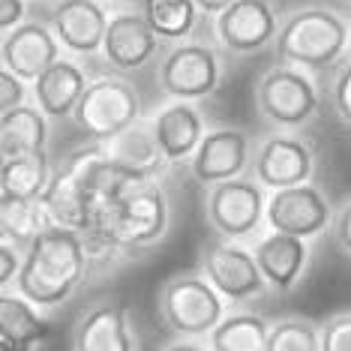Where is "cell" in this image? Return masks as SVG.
I'll return each mask as SVG.
<instances>
[{"mask_svg": "<svg viewBox=\"0 0 351 351\" xmlns=\"http://www.w3.org/2000/svg\"><path fill=\"white\" fill-rule=\"evenodd\" d=\"M90 274L93 270L82 234L49 228L27 246L15 291L39 309H58L82 289Z\"/></svg>", "mask_w": 351, "mask_h": 351, "instance_id": "6da1fadb", "label": "cell"}, {"mask_svg": "<svg viewBox=\"0 0 351 351\" xmlns=\"http://www.w3.org/2000/svg\"><path fill=\"white\" fill-rule=\"evenodd\" d=\"M351 15L333 6L309 3L282 15L276 39V60L298 66L309 75H330L348 60Z\"/></svg>", "mask_w": 351, "mask_h": 351, "instance_id": "7a4b0ae2", "label": "cell"}, {"mask_svg": "<svg viewBox=\"0 0 351 351\" xmlns=\"http://www.w3.org/2000/svg\"><path fill=\"white\" fill-rule=\"evenodd\" d=\"M97 217L106 222L126 258L156 250L171 231V195L165 178H147L123 189L111 204L97 207Z\"/></svg>", "mask_w": 351, "mask_h": 351, "instance_id": "3957f363", "label": "cell"}, {"mask_svg": "<svg viewBox=\"0 0 351 351\" xmlns=\"http://www.w3.org/2000/svg\"><path fill=\"white\" fill-rule=\"evenodd\" d=\"M252 106L267 130L303 132L322 117L327 99L324 87L318 84V75H309L298 66L276 60L255 82Z\"/></svg>", "mask_w": 351, "mask_h": 351, "instance_id": "277c9868", "label": "cell"}, {"mask_svg": "<svg viewBox=\"0 0 351 351\" xmlns=\"http://www.w3.org/2000/svg\"><path fill=\"white\" fill-rule=\"evenodd\" d=\"M226 54L213 36L186 39L178 45H165L156 63V87L162 99L202 102L219 93L226 82Z\"/></svg>", "mask_w": 351, "mask_h": 351, "instance_id": "5b68a950", "label": "cell"}, {"mask_svg": "<svg viewBox=\"0 0 351 351\" xmlns=\"http://www.w3.org/2000/svg\"><path fill=\"white\" fill-rule=\"evenodd\" d=\"M156 309L178 339H207L228 315L226 298L207 282L202 270H178L159 285Z\"/></svg>", "mask_w": 351, "mask_h": 351, "instance_id": "8992f818", "label": "cell"}, {"mask_svg": "<svg viewBox=\"0 0 351 351\" xmlns=\"http://www.w3.org/2000/svg\"><path fill=\"white\" fill-rule=\"evenodd\" d=\"M141 121H145V99L130 78L117 73L93 75L73 114L75 130L87 141H99V145L114 141L121 132Z\"/></svg>", "mask_w": 351, "mask_h": 351, "instance_id": "52a82bcc", "label": "cell"}, {"mask_svg": "<svg viewBox=\"0 0 351 351\" xmlns=\"http://www.w3.org/2000/svg\"><path fill=\"white\" fill-rule=\"evenodd\" d=\"M270 193L252 178L226 180L204 189V219L222 241L255 243L267 231Z\"/></svg>", "mask_w": 351, "mask_h": 351, "instance_id": "ba28073f", "label": "cell"}, {"mask_svg": "<svg viewBox=\"0 0 351 351\" xmlns=\"http://www.w3.org/2000/svg\"><path fill=\"white\" fill-rule=\"evenodd\" d=\"M198 270L234 309L252 306L270 294L267 279L261 274L250 243L210 237L198 250Z\"/></svg>", "mask_w": 351, "mask_h": 351, "instance_id": "9c48e42d", "label": "cell"}, {"mask_svg": "<svg viewBox=\"0 0 351 351\" xmlns=\"http://www.w3.org/2000/svg\"><path fill=\"white\" fill-rule=\"evenodd\" d=\"M282 15L274 0H234L213 19V39L226 58H258L276 49Z\"/></svg>", "mask_w": 351, "mask_h": 351, "instance_id": "30bf717a", "label": "cell"}, {"mask_svg": "<svg viewBox=\"0 0 351 351\" xmlns=\"http://www.w3.org/2000/svg\"><path fill=\"white\" fill-rule=\"evenodd\" d=\"M315 171H318V150L309 135L267 130L255 141L252 178L267 193L313 183Z\"/></svg>", "mask_w": 351, "mask_h": 351, "instance_id": "8fae6325", "label": "cell"}, {"mask_svg": "<svg viewBox=\"0 0 351 351\" xmlns=\"http://www.w3.org/2000/svg\"><path fill=\"white\" fill-rule=\"evenodd\" d=\"M45 6V21L58 36L63 54H73L84 63L102 60V43L114 12L106 0H51Z\"/></svg>", "mask_w": 351, "mask_h": 351, "instance_id": "7c38bea8", "label": "cell"}, {"mask_svg": "<svg viewBox=\"0 0 351 351\" xmlns=\"http://www.w3.org/2000/svg\"><path fill=\"white\" fill-rule=\"evenodd\" d=\"M252 159H255V138L243 126H210L204 141L198 145L195 156L189 159L186 171L189 178L202 186H217L226 180L250 178L252 174Z\"/></svg>", "mask_w": 351, "mask_h": 351, "instance_id": "4fadbf2b", "label": "cell"}, {"mask_svg": "<svg viewBox=\"0 0 351 351\" xmlns=\"http://www.w3.org/2000/svg\"><path fill=\"white\" fill-rule=\"evenodd\" d=\"M162 51L165 43L154 34V27L147 25L145 12L138 6L111 12L108 34L106 43H102V63L108 66V73H141L147 66H156Z\"/></svg>", "mask_w": 351, "mask_h": 351, "instance_id": "5bb4252c", "label": "cell"}, {"mask_svg": "<svg viewBox=\"0 0 351 351\" xmlns=\"http://www.w3.org/2000/svg\"><path fill=\"white\" fill-rule=\"evenodd\" d=\"M337 207L318 183H303L291 189H276L267 198V228L294 234L303 241H315L330 231Z\"/></svg>", "mask_w": 351, "mask_h": 351, "instance_id": "9a60e30c", "label": "cell"}, {"mask_svg": "<svg viewBox=\"0 0 351 351\" xmlns=\"http://www.w3.org/2000/svg\"><path fill=\"white\" fill-rule=\"evenodd\" d=\"M147 121L159 145V154H162L169 169H186L189 159L195 156L198 145L204 141V135L210 132L198 102L165 99L162 106L150 111Z\"/></svg>", "mask_w": 351, "mask_h": 351, "instance_id": "2e32d148", "label": "cell"}, {"mask_svg": "<svg viewBox=\"0 0 351 351\" xmlns=\"http://www.w3.org/2000/svg\"><path fill=\"white\" fill-rule=\"evenodd\" d=\"M63 58V49L45 19H27L0 39V69L19 75L34 87V82L54 60Z\"/></svg>", "mask_w": 351, "mask_h": 351, "instance_id": "e0dca14e", "label": "cell"}, {"mask_svg": "<svg viewBox=\"0 0 351 351\" xmlns=\"http://www.w3.org/2000/svg\"><path fill=\"white\" fill-rule=\"evenodd\" d=\"M73 351H141L123 303L114 298L90 303L73 327Z\"/></svg>", "mask_w": 351, "mask_h": 351, "instance_id": "ac0fdd59", "label": "cell"}, {"mask_svg": "<svg viewBox=\"0 0 351 351\" xmlns=\"http://www.w3.org/2000/svg\"><path fill=\"white\" fill-rule=\"evenodd\" d=\"M255 261L267 279V289L274 294H291L303 282L313 261V246L303 237L282 234V231H265L252 243Z\"/></svg>", "mask_w": 351, "mask_h": 351, "instance_id": "d6986e66", "label": "cell"}, {"mask_svg": "<svg viewBox=\"0 0 351 351\" xmlns=\"http://www.w3.org/2000/svg\"><path fill=\"white\" fill-rule=\"evenodd\" d=\"M93 75L97 73H90L84 60L63 54L34 82V102L49 121H73Z\"/></svg>", "mask_w": 351, "mask_h": 351, "instance_id": "ffe728a7", "label": "cell"}, {"mask_svg": "<svg viewBox=\"0 0 351 351\" xmlns=\"http://www.w3.org/2000/svg\"><path fill=\"white\" fill-rule=\"evenodd\" d=\"M138 10L165 45L213 36V21L198 10L195 0H141Z\"/></svg>", "mask_w": 351, "mask_h": 351, "instance_id": "44dd1931", "label": "cell"}, {"mask_svg": "<svg viewBox=\"0 0 351 351\" xmlns=\"http://www.w3.org/2000/svg\"><path fill=\"white\" fill-rule=\"evenodd\" d=\"M43 204L49 210L54 228H66V231H75V234H84L87 226L93 222V213H97L87 189L60 162H54V174L43 195Z\"/></svg>", "mask_w": 351, "mask_h": 351, "instance_id": "7402d4cb", "label": "cell"}, {"mask_svg": "<svg viewBox=\"0 0 351 351\" xmlns=\"http://www.w3.org/2000/svg\"><path fill=\"white\" fill-rule=\"evenodd\" d=\"M49 138L51 121L43 114L36 102H25V106L0 114V159L49 154Z\"/></svg>", "mask_w": 351, "mask_h": 351, "instance_id": "603a6c76", "label": "cell"}, {"mask_svg": "<svg viewBox=\"0 0 351 351\" xmlns=\"http://www.w3.org/2000/svg\"><path fill=\"white\" fill-rule=\"evenodd\" d=\"M108 154L130 169L138 178H165L169 165H165L162 154H159V145L154 138V130H150V121L145 117L141 123L130 126L126 132H121L114 141H108Z\"/></svg>", "mask_w": 351, "mask_h": 351, "instance_id": "cb8c5ba5", "label": "cell"}, {"mask_svg": "<svg viewBox=\"0 0 351 351\" xmlns=\"http://www.w3.org/2000/svg\"><path fill=\"white\" fill-rule=\"evenodd\" d=\"M51 174L54 162L49 154L0 159V198H43Z\"/></svg>", "mask_w": 351, "mask_h": 351, "instance_id": "d4e9b609", "label": "cell"}, {"mask_svg": "<svg viewBox=\"0 0 351 351\" xmlns=\"http://www.w3.org/2000/svg\"><path fill=\"white\" fill-rule=\"evenodd\" d=\"M49 228L54 226L43 198H0V241H12L27 250Z\"/></svg>", "mask_w": 351, "mask_h": 351, "instance_id": "484cf974", "label": "cell"}, {"mask_svg": "<svg viewBox=\"0 0 351 351\" xmlns=\"http://www.w3.org/2000/svg\"><path fill=\"white\" fill-rule=\"evenodd\" d=\"M270 322L252 309H231L207 337L210 351H267Z\"/></svg>", "mask_w": 351, "mask_h": 351, "instance_id": "4316f807", "label": "cell"}, {"mask_svg": "<svg viewBox=\"0 0 351 351\" xmlns=\"http://www.w3.org/2000/svg\"><path fill=\"white\" fill-rule=\"evenodd\" d=\"M0 333L39 346L49 337V322H45L43 309L21 298L19 291H3L0 294Z\"/></svg>", "mask_w": 351, "mask_h": 351, "instance_id": "83f0119b", "label": "cell"}, {"mask_svg": "<svg viewBox=\"0 0 351 351\" xmlns=\"http://www.w3.org/2000/svg\"><path fill=\"white\" fill-rule=\"evenodd\" d=\"M267 351H322V324L303 315H285L270 324Z\"/></svg>", "mask_w": 351, "mask_h": 351, "instance_id": "f1b7e54d", "label": "cell"}, {"mask_svg": "<svg viewBox=\"0 0 351 351\" xmlns=\"http://www.w3.org/2000/svg\"><path fill=\"white\" fill-rule=\"evenodd\" d=\"M327 111L342 130L351 132V60H346L339 69H333L324 84Z\"/></svg>", "mask_w": 351, "mask_h": 351, "instance_id": "f546056e", "label": "cell"}, {"mask_svg": "<svg viewBox=\"0 0 351 351\" xmlns=\"http://www.w3.org/2000/svg\"><path fill=\"white\" fill-rule=\"evenodd\" d=\"M322 351H351V309L322 324Z\"/></svg>", "mask_w": 351, "mask_h": 351, "instance_id": "4dcf8cb0", "label": "cell"}, {"mask_svg": "<svg viewBox=\"0 0 351 351\" xmlns=\"http://www.w3.org/2000/svg\"><path fill=\"white\" fill-rule=\"evenodd\" d=\"M25 102H34V87L27 82H21L19 75L0 69V114L25 106Z\"/></svg>", "mask_w": 351, "mask_h": 351, "instance_id": "1f68e13d", "label": "cell"}, {"mask_svg": "<svg viewBox=\"0 0 351 351\" xmlns=\"http://www.w3.org/2000/svg\"><path fill=\"white\" fill-rule=\"evenodd\" d=\"M25 252L27 250H21L19 243L0 241V285H3V291L15 289V279L25 267Z\"/></svg>", "mask_w": 351, "mask_h": 351, "instance_id": "d6a6232c", "label": "cell"}, {"mask_svg": "<svg viewBox=\"0 0 351 351\" xmlns=\"http://www.w3.org/2000/svg\"><path fill=\"white\" fill-rule=\"evenodd\" d=\"M330 237H333V243H337V250L351 258V198H346V202L337 207V213H333Z\"/></svg>", "mask_w": 351, "mask_h": 351, "instance_id": "836d02e7", "label": "cell"}, {"mask_svg": "<svg viewBox=\"0 0 351 351\" xmlns=\"http://www.w3.org/2000/svg\"><path fill=\"white\" fill-rule=\"evenodd\" d=\"M27 21V0H0V30L10 34Z\"/></svg>", "mask_w": 351, "mask_h": 351, "instance_id": "e575fe53", "label": "cell"}, {"mask_svg": "<svg viewBox=\"0 0 351 351\" xmlns=\"http://www.w3.org/2000/svg\"><path fill=\"white\" fill-rule=\"evenodd\" d=\"M195 3H198V10H202V12L207 15V19L213 21V19H217V15L226 12L228 6L234 3V0H195Z\"/></svg>", "mask_w": 351, "mask_h": 351, "instance_id": "d590c367", "label": "cell"}, {"mask_svg": "<svg viewBox=\"0 0 351 351\" xmlns=\"http://www.w3.org/2000/svg\"><path fill=\"white\" fill-rule=\"evenodd\" d=\"M159 351H210V346H204L202 339H174Z\"/></svg>", "mask_w": 351, "mask_h": 351, "instance_id": "8d00e7d4", "label": "cell"}, {"mask_svg": "<svg viewBox=\"0 0 351 351\" xmlns=\"http://www.w3.org/2000/svg\"><path fill=\"white\" fill-rule=\"evenodd\" d=\"M0 351H36V346L30 342H21V339H12L6 333H0Z\"/></svg>", "mask_w": 351, "mask_h": 351, "instance_id": "74e56055", "label": "cell"}, {"mask_svg": "<svg viewBox=\"0 0 351 351\" xmlns=\"http://www.w3.org/2000/svg\"><path fill=\"white\" fill-rule=\"evenodd\" d=\"M111 10H132V6H138L141 0H106Z\"/></svg>", "mask_w": 351, "mask_h": 351, "instance_id": "f35d334b", "label": "cell"}, {"mask_svg": "<svg viewBox=\"0 0 351 351\" xmlns=\"http://www.w3.org/2000/svg\"><path fill=\"white\" fill-rule=\"evenodd\" d=\"M348 60H351V43H348Z\"/></svg>", "mask_w": 351, "mask_h": 351, "instance_id": "ab89813d", "label": "cell"}, {"mask_svg": "<svg viewBox=\"0 0 351 351\" xmlns=\"http://www.w3.org/2000/svg\"><path fill=\"white\" fill-rule=\"evenodd\" d=\"M39 3H51V0H39Z\"/></svg>", "mask_w": 351, "mask_h": 351, "instance_id": "60d3db41", "label": "cell"}, {"mask_svg": "<svg viewBox=\"0 0 351 351\" xmlns=\"http://www.w3.org/2000/svg\"><path fill=\"white\" fill-rule=\"evenodd\" d=\"M346 3H348V6H351V0H346Z\"/></svg>", "mask_w": 351, "mask_h": 351, "instance_id": "b9f144b4", "label": "cell"}]
</instances>
